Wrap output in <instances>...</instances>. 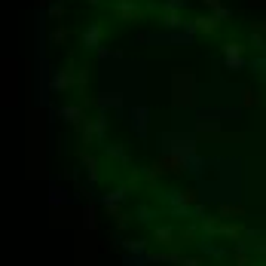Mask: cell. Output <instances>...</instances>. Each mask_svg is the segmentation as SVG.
Segmentation results:
<instances>
[{"instance_id":"obj_20","label":"cell","mask_w":266,"mask_h":266,"mask_svg":"<svg viewBox=\"0 0 266 266\" xmlns=\"http://www.w3.org/2000/svg\"><path fill=\"white\" fill-rule=\"evenodd\" d=\"M202 3H205V6H211V9H214V12H217V9H221V3H217V0H202Z\"/></svg>"},{"instance_id":"obj_17","label":"cell","mask_w":266,"mask_h":266,"mask_svg":"<svg viewBox=\"0 0 266 266\" xmlns=\"http://www.w3.org/2000/svg\"><path fill=\"white\" fill-rule=\"evenodd\" d=\"M83 227H86V230H95V211H92V208H86V217H83Z\"/></svg>"},{"instance_id":"obj_19","label":"cell","mask_w":266,"mask_h":266,"mask_svg":"<svg viewBox=\"0 0 266 266\" xmlns=\"http://www.w3.org/2000/svg\"><path fill=\"white\" fill-rule=\"evenodd\" d=\"M64 12V3H52V9H49V15L55 18V15H61Z\"/></svg>"},{"instance_id":"obj_18","label":"cell","mask_w":266,"mask_h":266,"mask_svg":"<svg viewBox=\"0 0 266 266\" xmlns=\"http://www.w3.org/2000/svg\"><path fill=\"white\" fill-rule=\"evenodd\" d=\"M138 221H144V224L153 221V211H150V208H138Z\"/></svg>"},{"instance_id":"obj_13","label":"cell","mask_w":266,"mask_h":266,"mask_svg":"<svg viewBox=\"0 0 266 266\" xmlns=\"http://www.w3.org/2000/svg\"><path fill=\"white\" fill-rule=\"evenodd\" d=\"M165 28H187V21L181 18V15H165V21H162Z\"/></svg>"},{"instance_id":"obj_3","label":"cell","mask_w":266,"mask_h":266,"mask_svg":"<svg viewBox=\"0 0 266 266\" xmlns=\"http://www.w3.org/2000/svg\"><path fill=\"white\" fill-rule=\"evenodd\" d=\"M126 196H129V187H119V190H113V193H107V196H104V199H101V205H104V208H110V211H113V214H116V211H119V205H123V199H126Z\"/></svg>"},{"instance_id":"obj_5","label":"cell","mask_w":266,"mask_h":266,"mask_svg":"<svg viewBox=\"0 0 266 266\" xmlns=\"http://www.w3.org/2000/svg\"><path fill=\"white\" fill-rule=\"evenodd\" d=\"M98 107H101V113H104L107 107H123V95H119V92H101Z\"/></svg>"},{"instance_id":"obj_6","label":"cell","mask_w":266,"mask_h":266,"mask_svg":"<svg viewBox=\"0 0 266 266\" xmlns=\"http://www.w3.org/2000/svg\"><path fill=\"white\" fill-rule=\"evenodd\" d=\"M67 86H70V70H55L52 80H49V89L58 92V89H67Z\"/></svg>"},{"instance_id":"obj_16","label":"cell","mask_w":266,"mask_h":266,"mask_svg":"<svg viewBox=\"0 0 266 266\" xmlns=\"http://www.w3.org/2000/svg\"><path fill=\"white\" fill-rule=\"evenodd\" d=\"M251 46H254V49H257V52H266L263 34H257V31H254V34H251Z\"/></svg>"},{"instance_id":"obj_15","label":"cell","mask_w":266,"mask_h":266,"mask_svg":"<svg viewBox=\"0 0 266 266\" xmlns=\"http://www.w3.org/2000/svg\"><path fill=\"white\" fill-rule=\"evenodd\" d=\"M162 9H165V12H175V9H187V0H168V3H162Z\"/></svg>"},{"instance_id":"obj_7","label":"cell","mask_w":266,"mask_h":266,"mask_svg":"<svg viewBox=\"0 0 266 266\" xmlns=\"http://www.w3.org/2000/svg\"><path fill=\"white\" fill-rule=\"evenodd\" d=\"M123 248H126L129 254H147V245H144V239H123Z\"/></svg>"},{"instance_id":"obj_9","label":"cell","mask_w":266,"mask_h":266,"mask_svg":"<svg viewBox=\"0 0 266 266\" xmlns=\"http://www.w3.org/2000/svg\"><path fill=\"white\" fill-rule=\"evenodd\" d=\"M116 12H119V15H129V18H135L141 9H138L135 3H129V0H119V3H116Z\"/></svg>"},{"instance_id":"obj_21","label":"cell","mask_w":266,"mask_h":266,"mask_svg":"<svg viewBox=\"0 0 266 266\" xmlns=\"http://www.w3.org/2000/svg\"><path fill=\"white\" fill-rule=\"evenodd\" d=\"M181 266H199V260H181Z\"/></svg>"},{"instance_id":"obj_4","label":"cell","mask_w":266,"mask_h":266,"mask_svg":"<svg viewBox=\"0 0 266 266\" xmlns=\"http://www.w3.org/2000/svg\"><path fill=\"white\" fill-rule=\"evenodd\" d=\"M83 46H86V49H98V46H101V28H98V25H89V28L83 31Z\"/></svg>"},{"instance_id":"obj_12","label":"cell","mask_w":266,"mask_h":266,"mask_svg":"<svg viewBox=\"0 0 266 266\" xmlns=\"http://www.w3.org/2000/svg\"><path fill=\"white\" fill-rule=\"evenodd\" d=\"M104 150H107V156H113V159H123V162H129V153H126L123 147H113V144H104Z\"/></svg>"},{"instance_id":"obj_14","label":"cell","mask_w":266,"mask_h":266,"mask_svg":"<svg viewBox=\"0 0 266 266\" xmlns=\"http://www.w3.org/2000/svg\"><path fill=\"white\" fill-rule=\"evenodd\" d=\"M58 202H61V205L67 202V190H61V187H52V205H58Z\"/></svg>"},{"instance_id":"obj_10","label":"cell","mask_w":266,"mask_h":266,"mask_svg":"<svg viewBox=\"0 0 266 266\" xmlns=\"http://www.w3.org/2000/svg\"><path fill=\"white\" fill-rule=\"evenodd\" d=\"M172 239H175V230L172 227H156V242L159 245H172Z\"/></svg>"},{"instance_id":"obj_11","label":"cell","mask_w":266,"mask_h":266,"mask_svg":"<svg viewBox=\"0 0 266 266\" xmlns=\"http://www.w3.org/2000/svg\"><path fill=\"white\" fill-rule=\"evenodd\" d=\"M58 116H61V119H67V123H77V119L83 116V110H80V107H61V110H58Z\"/></svg>"},{"instance_id":"obj_8","label":"cell","mask_w":266,"mask_h":266,"mask_svg":"<svg viewBox=\"0 0 266 266\" xmlns=\"http://www.w3.org/2000/svg\"><path fill=\"white\" fill-rule=\"evenodd\" d=\"M199 251H202V254H211V257H227V248H221V245H211L208 239H202V242H199Z\"/></svg>"},{"instance_id":"obj_1","label":"cell","mask_w":266,"mask_h":266,"mask_svg":"<svg viewBox=\"0 0 266 266\" xmlns=\"http://www.w3.org/2000/svg\"><path fill=\"white\" fill-rule=\"evenodd\" d=\"M147 126H150V110H147L144 104L132 107V110H129V129H132L138 138H147Z\"/></svg>"},{"instance_id":"obj_2","label":"cell","mask_w":266,"mask_h":266,"mask_svg":"<svg viewBox=\"0 0 266 266\" xmlns=\"http://www.w3.org/2000/svg\"><path fill=\"white\" fill-rule=\"evenodd\" d=\"M224 64L230 70H242L245 67V58H242V46L239 43H227L224 46Z\"/></svg>"}]
</instances>
